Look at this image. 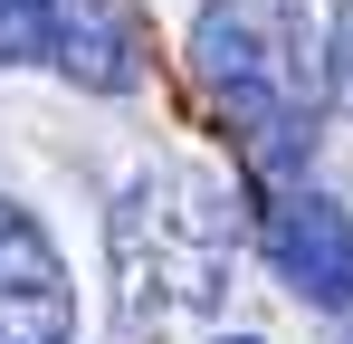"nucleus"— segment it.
<instances>
[{
  "label": "nucleus",
  "mask_w": 353,
  "mask_h": 344,
  "mask_svg": "<svg viewBox=\"0 0 353 344\" xmlns=\"http://www.w3.org/2000/svg\"><path fill=\"white\" fill-rule=\"evenodd\" d=\"M191 77L268 182H287L315 153V124L334 106V57L315 39L305 0H201Z\"/></svg>",
  "instance_id": "1"
},
{
  "label": "nucleus",
  "mask_w": 353,
  "mask_h": 344,
  "mask_svg": "<svg viewBox=\"0 0 353 344\" xmlns=\"http://www.w3.org/2000/svg\"><path fill=\"white\" fill-rule=\"evenodd\" d=\"M105 258H115V316L134 335H172L191 316L220 306L239 258L230 191L191 163H153L124 182L115 220H105Z\"/></svg>",
  "instance_id": "2"
},
{
  "label": "nucleus",
  "mask_w": 353,
  "mask_h": 344,
  "mask_svg": "<svg viewBox=\"0 0 353 344\" xmlns=\"http://www.w3.org/2000/svg\"><path fill=\"white\" fill-rule=\"evenodd\" d=\"M268 268L305 296V306H353V220L325 191H277L268 201Z\"/></svg>",
  "instance_id": "3"
},
{
  "label": "nucleus",
  "mask_w": 353,
  "mask_h": 344,
  "mask_svg": "<svg viewBox=\"0 0 353 344\" xmlns=\"http://www.w3.org/2000/svg\"><path fill=\"white\" fill-rule=\"evenodd\" d=\"M0 344H77L67 268L19 201H0Z\"/></svg>",
  "instance_id": "4"
},
{
  "label": "nucleus",
  "mask_w": 353,
  "mask_h": 344,
  "mask_svg": "<svg viewBox=\"0 0 353 344\" xmlns=\"http://www.w3.org/2000/svg\"><path fill=\"white\" fill-rule=\"evenodd\" d=\"M77 77V86H96V96H115V86H134V29H124L115 0H67L58 10V48H48Z\"/></svg>",
  "instance_id": "5"
},
{
  "label": "nucleus",
  "mask_w": 353,
  "mask_h": 344,
  "mask_svg": "<svg viewBox=\"0 0 353 344\" xmlns=\"http://www.w3.org/2000/svg\"><path fill=\"white\" fill-rule=\"evenodd\" d=\"M58 10L67 0H0V67H29L58 48Z\"/></svg>",
  "instance_id": "6"
},
{
  "label": "nucleus",
  "mask_w": 353,
  "mask_h": 344,
  "mask_svg": "<svg viewBox=\"0 0 353 344\" xmlns=\"http://www.w3.org/2000/svg\"><path fill=\"white\" fill-rule=\"evenodd\" d=\"M334 86L353 96V0H334Z\"/></svg>",
  "instance_id": "7"
}]
</instances>
